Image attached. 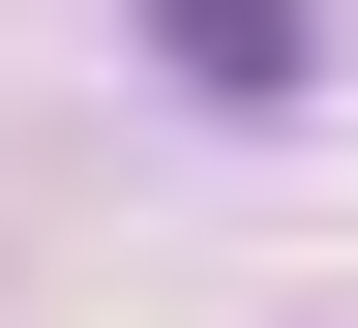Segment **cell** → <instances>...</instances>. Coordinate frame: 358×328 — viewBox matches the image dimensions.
Masks as SVG:
<instances>
[{
  "label": "cell",
  "instance_id": "cell-1",
  "mask_svg": "<svg viewBox=\"0 0 358 328\" xmlns=\"http://www.w3.org/2000/svg\"><path fill=\"white\" fill-rule=\"evenodd\" d=\"M179 60L209 90H299V0H179Z\"/></svg>",
  "mask_w": 358,
  "mask_h": 328
}]
</instances>
